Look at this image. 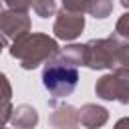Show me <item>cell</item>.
I'll list each match as a JSON object with an SVG mask.
<instances>
[{
	"instance_id": "obj_1",
	"label": "cell",
	"mask_w": 129,
	"mask_h": 129,
	"mask_svg": "<svg viewBox=\"0 0 129 129\" xmlns=\"http://www.w3.org/2000/svg\"><path fill=\"white\" fill-rule=\"evenodd\" d=\"M44 87L54 95V97H64L69 95L75 87H77V81H79V73L71 67H62V64H54V67H48L44 71Z\"/></svg>"
}]
</instances>
